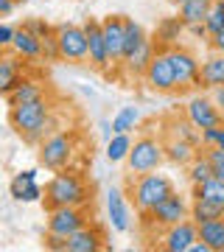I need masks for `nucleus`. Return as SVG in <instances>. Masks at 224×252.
Segmentation results:
<instances>
[{
	"mask_svg": "<svg viewBox=\"0 0 224 252\" xmlns=\"http://www.w3.org/2000/svg\"><path fill=\"white\" fill-rule=\"evenodd\" d=\"M9 126L28 146H39L54 129V112L48 98H36L20 107H9Z\"/></svg>",
	"mask_w": 224,
	"mask_h": 252,
	"instance_id": "f257e3e1",
	"label": "nucleus"
},
{
	"mask_svg": "<svg viewBox=\"0 0 224 252\" xmlns=\"http://www.w3.org/2000/svg\"><path fill=\"white\" fill-rule=\"evenodd\" d=\"M90 199H93V190H90L87 180L76 171H54V177L48 180L45 185V196H42V205L45 210H54V207H64V205H79V207H87Z\"/></svg>",
	"mask_w": 224,
	"mask_h": 252,
	"instance_id": "f03ea898",
	"label": "nucleus"
},
{
	"mask_svg": "<svg viewBox=\"0 0 224 252\" xmlns=\"http://www.w3.org/2000/svg\"><path fill=\"white\" fill-rule=\"evenodd\" d=\"M174 190L177 188H174L171 177H165V174H160V171L129 177V182H126V196H129V202L134 205V210H137L140 216H146L152 207H157L162 199L168 196V193H174Z\"/></svg>",
	"mask_w": 224,
	"mask_h": 252,
	"instance_id": "7ed1b4c3",
	"label": "nucleus"
},
{
	"mask_svg": "<svg viewBox=\"0 0 224 252\" xmlns=\"http://www.w3.org/2000/svg\"><path fill=\"white\" fill-rule=\"evenodd\" d=\"M162 162H165V149H162L160 137H154V135L134 137L132 152H129V157H126V171H129V177L160 171Z\"/></svg>",
	"mask_w": 224,
	"mask_h": 252,
	"instance_id": "20e7f679",
	"label": "nucleus"
},
{
	"mask_svg": "<svg viewBox=\"0 0 224 252\" xmlns=\"http://www.w3.org/2000/svg\"><path fill=\"white\" fill-rule=\"evenodd\" d=\"M73 135L70 132H51L42 143L36 146V160L48 171H62L73 160Z\"/></svg>",
	"mask_w": 224,
	"mask_h": 252,
	"instance_id": "39448f33",
	"label": "nucleus"
},
{
	"mask_svg": "<svg viewBox=\"0 0 224 252\" xmlns=\"http://www.w3.org/2000/svg\"><path fill=\"white\" fill-rule=\"evenodd\" d=\"M168 62L174 67V76H177V90H202L199 87V70H202V59H199L191 48L185 45H171L168 51Z\"/></svg>",
	"mask_w": 224,
	"mask_h": 252,
	"instance_id": "423d86ee",
	"label": "nucleus"
},
{
	"mask_svg": "<svg viewBox=\"0 0 224 252\" xmlns=\"http://www.w3.org/2000/svg\"><path fill=\"white\" fill-rule=\"evenodd\" d=\"M182 219H191V199L185 196V193L174 190V193H168V196L162 199L157 207H152V210L146 213L143 224L165 230V227L177 224V221H182Z\"/></svg>",
	"mask_w": 224,
	"mask_h": 252,
	"instance_id": "0eeeda50",
	"label": "nucleus"
},
{
	"mask_svg": "<svg viewBox=\"0 0 224 252\" xmlns=\"http://www.w3.org/2000/svg\"><path fill=\"white\" fill-rule=\"evenodd\" d=\"M56 39H59L62 62H70V64L87 62V31H84V26L59 23V26H56Z\"/></svg>",
	"mask_w": 224,
	"mask_h": 252,
	"instance_id": "6e6552de",
	"label": "nucleus"
},
{
	"mask_svg": "<svg viewBox=\"0 0 224 252\" xmlns=\"http://www.w3.org/2000/svg\"><path fill=\"white\" fill-rule=\"evenodd\" d=\"M143 84L152 93H160V95L177 93V76H174V67H171L165 51H157V54H154L149 70L143 73Z\"/></svg>",
	"mask_w": 224,
	"mask_h": 252,
	"instance_id": "1a4fd4ad",
	"label": "nucleus"
},
{
	"mask_svg": "<svg viewBox=\"0 0 224 252\" xmlns=\"http://www.w3.org/2000/svg\"><path fill=\"white\" fill-rule=\"evenodd\" d=\"M196 238H199V224L193 219H182V221H177V224H171L162 230L157 247L165 252H188Z\"/></svg>",
	"mask_w": 224,
	"mask_h": 252,
	"instance_id": "9d476101",
	"label": "nucleus"
},
{
	"mask_svg": "<svg viewBox=\"0 0 224 252\" xmlns=\"http://www.w3.org/2000/svg\"><path fill=\"white\" fill-rule=\"evenodd\" d=\"M90 224V213L87 207L79 205H64V207H54L48 210V230L59 235H73L76 230Z\"/></svg>",
	"mask_w": 224,
	"mask_h": 252,
	"instance_id": "9b49d317",
	"label": "nucleus"
},
{
	"mask_svg": "<svg viewBox=\"0 0 224 252\" xmlns=\"http://www.w3.org/2000/svg\"><path fill=\"white\" fill-rule=\"evenodd\" d=\"M81 26L87 31V64L96 67V70H107L109 64H112V59H109V51H107V39H104L101 20L87 17Z\"/></svg>",
	"mask_w": 224,
	"mask_h": 252,
	"instance_id": "f8f14e48",
	"label": "nucleus"
},
{
	"mask_svg": "<svg viewBox=\"0 0 224 252\" xmlns=\"http://www.w3.org/2000/svg\"><path fill=\"white\" fill-rule=\"evenodd\" d=\"M185 115H188V121L196 126V129H210V126L224 124V112L213 104L210 95H202V93H196L193 98H188Z\"/></svg>",
	"mask_w": 224,
	"mask_h": 252,
	"instance_id": "ddd939ff",
	"label": "nucleus"
},
{
	"mask_svg": "<svg viewBox=\"0 0 224 252\" xmlns=\"http://www.w3.org/2000/svg\"><path fill=\"white\" fill-rule=\"evenodd\" d=\"M107 216H109V227L115 233H129L132 230V207H129V196L121 188L107 190Z\"/></svg>",
	"mask_w": 224,
	"mask_h": 252,
	"instance_id": "4468645a",
	"label": "nucleus"
},
{
	"mask_svg": "<svg viewBox=\"0 0 224 252\" xmlns=\"http://www.w3.org/2000/svg\"><path fill=\"white\" fill-rule=\"evenodd\" d=\"M9 193H11L14 202H23V205L42 202L45 188L36 182V168H26V171H20L17 177L9 182Z\"/></svg>",
	"mask_w": 224,
	"mask_h": 252,
	"instance_id": "2eb2a0df",
	"label": "nucleus"
},
{
	"mask_svg": "<svg viewBox=\"0 0 224 252\" xmlns=\"http://www.w3.org/2000/svg\"><path fill=\"white\" fill-rule=\"evenodd\" d=\"M101 28H104V39H107V51L112 64L124 62V34H126V17L124 14H109V17L101 20Z\"/></svg>",
	"mask_w": 224,
	"mask_h": 252,
	"instance_id": "dca6fc26",
	"label": "nucleus"
},
{
	"mask_svg": "<svg viewBox=\"0 0 224 252\" xmlns=\"http://www.w3.org/2000/svg\"><path fill=\"white\" fill-rule=\"evenodd\" d=\"M104 241H107L104 227L90 221L87 227H81L73 235H67V252H98L104 250Z\"/></svg>",
	"mask_w": 224,
	"mask_h": 252,
	"instance_id": "f3484780",
	"label": "nucleus"
},
{
	"mask_svg": "<svg viewBox=\"0 0 224 252\" xmlns=\"http://www.w3.org/2000/svg\"><path fill=\"white\" fill-rule=\"evenodd\" d=\"M23 79V59L11 51L0 54V95L6 98Z\"/></svg>",
	"mask_w": 224,
	"mask_h": 252,
	"instance_id": "a211bd4d",
	"label": "nucleus"
},
{
	"mask_svg": "<svg viewBox=\"0 0 224 252\" xmlns=\"http://www.w3.org/2000/svg\"><path fill=\"white\" fill-rule=\"evenodd\" d=\"M188 28H185V23L177 17H162L160 23H157V28H154V45H157V51H168L171 45H179V39H182V34H185Z\"/></svg>",
	"mask_w": 224,
	"mask_h": 252,
	"instance_id": "6ab92c4d",
	"label": "nucleus"
},
{
	"mask_svg": "<svg viewBox=\"0 0 224 252\" xmlns=\"http://www.w3.org/2000/svg\"><path fill=\"white\" fill-rule=\"evenodd\" d=\"M224 84V54L210 51L202 59V70H199V87L202 90H213Z\"/></svg>",
	"mask_w": 224,
	"mask_h": 252,
	"instance_id": "aec40b11",
	"label": "nucleus"
},
{
	"mask_svg": "<svg viewBox=\"0 0 224 252\" xmlns=\"http://www.w3.org/2000/svg\"><path fill=\"white\" fill-rule=\"evenodd\" d=\"M162 149H165V162L188 168L202 146H193V143H188V140H179V137H171L168 135L165 140H162Z\"/></svg>",
	"mask_w": 224,
	"mask_h": 252,
	"instance_id": "412c9836",
	"label": "nucleus"
},
{
	"mask_svg": "<svg viewBox=\"0 0 224 252\" xmlns=\"http://www.w3.org/2000/svg\"><path fill=\"white\" fill-rule=\"evenodd\" d=\"M11 54H17L23 62L42 59V39H39L36 34H31L28 28H17L14 42H11Z\"/></svg>",
	"mask_w": 224,
	"mask_h": 252,
	"instance_id": "4be33fe9",
	"label": "nucleus"
},
{
	"mask_svg": "<svg viewBox=\"0 0 224 252\" xmlns=\"http://www.w3.org/2000/svg\"><path fill=\"white\" fill-rule=\"evenodd\" d=\"M36 98H45V84L36 81V79H26V76H23L17 87L6 95L9 107H20V104H28V101H36Z\"/></svg>",
	"mask_w": 224,
	"mask_h": 252,
	"instance_id": "5701e85b",
	"label": "nucleus"
},
{
	"mask_svg": "<svg viewBox=\"0 0 224 252\" xmlns=\"http://www.w3.org/2000/svg\"><path fill=\"white\" fill-rule=\"evenodd\" d=\"M154 54H157L154 39H146L143 45L137 48L129 59H124V64H121V67H126V73H129V76H140V79H143V73L149 70V64H152Z\"/></svg>",
	"mask_w": 224,
	"mask_h": 252,
	"instance_id": "b1692460",
	"label": "nucleus"
},
{
	"mask_svg": "<svg viewBox=\"0 0 224 252\" xmlns=\"http://www.w3.org/2000/svg\"><path fill=\"white\" fill-rule=\"evenodd\" d=\"M171 137H179V140H188V143L193 146H202V129H196V126L188 121V115H182V118H171L168 121V129H165Z\"/></svg>",
	"mask_w": 224,
	"mask_h": 252,
	"instance_id": "393cba45",
	"label": "nucleus"
},
{
	"mask_svg": "<svg viewBox=\"0 0 224 252\" xmlns=\"http://www.w3.org/2000/svg\"><path fill=\"white\" fill-rule=\"evenodd\" d=\"M132 135L129 132H112L107 140V160L109 162H126L129 152H132Z\"/></svg>",
	"mask_w": 224,
	"mask_h": 252,
	"instance_id": "a878e982",
	"label": "nucleus"
},
{
	"mask_svg": "<svg viewBox=\"0 0 224 252\" xmlns=\"http://www.w3.org/2000/svg\"><path fill=\"white\" fill-rule=\"evenodd\" d=\"M199 238L210 244L213 252H224V216L202 221V224H199Z\"/></svg>",
	"mask_w": 224,
	"mask_h": 252,
	"instance_id": "bb28decb",
	"label": "nucleus"
},
{
	"mask_svg": "<svg viewBox=\"0 0 224 252\" xmlns=\"http://www.w3.org/2000/svg\"><path fill=\"white\" fill-rule=\"evenodd\" d=\"M213 6V0H185V3H179V20L185 23V26H193V23H205L207 11Z\"/></svg>",
	"mask_w": 224,
	"mask_h": 252,
	"instance_id": "cd10ccee",
	"label": "nucleus"
},
{
	"mask_svg": "<svg viewBox=\"0 0 224 252\" xmlns=\"http://www.w3.org/2000/svg\"><path fill=\"white\" fill-rule=\"evenodd\" d=\"M191 199H207V202H216V205L224 207V180L213 177V180H207V182L191 185Z\"/></svg>",
	"mask_w": 224,
	"mask_h": 252,
	"instance_id": "c85d7f7f",
	"label": "nucleus"
},
{
	"mask_svg": "<svg viewBox=\"0 0 224 252\" xmlns=\"http://www.w3.org/2000/svg\"><path fill=\"white\" fill-rule=\"evenodd\" d=\"M137 126H140V109L137 107H121L115 112V118H112L109 129H112V132H129V135H132Z\"/></svg>",
	"mask_w": 224,
	"mask_h": 252,
	"instance_id": "c756f323",
	"label": "nucleus"
},
{
	"mask_svg": "<svg viewBox=\"0 0 224 252\" xmlns=\"http://www.w3.org/2000/svg\"><path fill=\"white\" fill-rule=\"evenodd\" d=\"M146 39H149V36H146L143 26H140V23H134L132 17H126V34H124V59H129V56H132L134 51H137V48L143 45ZM121 64H124V62H121Z\"/></svg>",
	"mask_w": 224,
	"mask_h": 252,
	"instance_id": "7c9ffc66",
	"label": "nucleus"
},
{
	"mask_svg": "<svg viewBox=\"0 0 224 252\" xmlns=\"http://www.w3.org/2000/svg\"><path fill=\"white\" fill-rule=\"evenodd\" d=\"M224 216V207L216 205V202H207V199H191V219L202 224V221H210V219Z\"/></svg>",
	"mask_w": 224,
	"mask_h": 252,
	"instance_id": "2f4dec72",
	"label": "nucleus"
},
{
	"mask_svg": "<svg viewBox=\"0 0 224 252\" xmlns=\"http://www.w3.org/2000/svg\"><path fill=\"white\" fill-rule=\"evenodd\" d=\"M213 165H210V160L205 157V152H199L196 157H193V162L188 165V182L191 185H199V182H207L213 180Z\"/></svg>",
	"mask_w": 224,
	"mask_h": 252,
	"instance_id": "473e14b6",
	"label": "nucleus"
},
{
	"mask_svg": "<svg viewBox=\"0 0 224 252\" xmlns=\"http://www.w3.org/2000/svg\"><path fill=\"white\" fill-rule=\"evenodd\" d=\"M205 28L210 36L224 31V0H213V6H210V11H207V17H205Z\"/></svg>",
	"mask_w": 224,
	"mask_h": 252,
	"instance_id": "72a5a7b5",
	"label": "nucleus"
},
{
	"mask_svg": "<svg viewBox=\"0 0 224 252\" xmlns=\"http://www.w3.org/2000/svg\"><path fill=\"white\" fill-rule=\"evenodd\" d=\"M202 152H205V157L213 165V174L219 180H224V149L222 146H202Z\"/></svg>",
	"mask_w": 224,
	"mask_h": 252,
	"instance_id": "f704fd0d",
	"label": "nucleus"
},
{
	"mask_svg": "<svg viewBox=\"0 0 224 252\" xmlns=\"http://www.w3.org/2000/svg\"><path fill=\"white\" fill-rule=\"evenodd\" d=\"M42 62H62V51H59V39L56 31L42 39Z\"/></svg>",
	"mask_w": 224,
	"mask_h": 252,
	"instance_id": "c9c22d12",
	"label": "nucleus"
},
{
	"mask_svg": "<svg viewBox=\"0 0 224 252\" xmlns=\"http://www.w3.org/2000/svg\"><path fill=\"white\" fill-rule=\"evenodd\" d=\"M42 247H45V250H51V252H67V235H59V233L45 230Z\"/></svg>",
	"mask_w": 224,
	"mask_h": 252,
	"instance_id": "e433bc0d",
	"label": "nucleus"
},
{
	"mask_svg": "<svg viewBox=\"0 0 224 252\" xmlns=\"http://www.w3.org/2000/svg\"><path fill=\"white\" fill-rule=\"evenodd\" d=\"M202 146H222L224 149V124L202 129Z\"/></svg>",
	"mask_w": 224,
	"mask_h": 252,
	"instance_id": "4c0bfd02",
	"label": "nucleus"
},
{
	"mask_svg": "<svg viewBox=\"0 0 224 252\" xmlns=\"http://www.w3.org/2000/svg\"><path fill=\"white\" fill-rule=\"evenodd\" d=\"M23 28H28V31H31V34H36L39 36V39H45V36L48 34H54L56 31V26H51V23H45V20H26V23H23Z\"/></svg>",
	"mask_w": 224,
	"mask_h": 252,
	"instance_id": "58836bf2",
	"label": "nucleus"
},
{
	"mask_svg": "<svg viewBox=\"0 0 224 252\" xmlns=\"http://www.w3.org/2000/svg\"><path fill=\"white\" fill-rule=\"evenodd\" d=\"M14 34H17V28H11V26H6V23H0V54H3V51H11Z\"/></svg>",
	"mask_w": 224,
	"mask_h": 252,
	"instance_id": "ea45409f",
	"label": "nucleus"
},
{
	"mask_svg": "<svg viewBox=\"0 0 224 252\" xmlns=\"http://www.w3.org/2000/svg\"><path fill=\"white\" fill-rule=\"evenodd\" d=\"M185 28H188V34L199 36V39H202V42H207V39H210V34H207L205 23H193V26H185Z\"/></svg>",
	"mask_w": 224,
	"mask_h": 252,
	"instance_id": "a19ab883",
	"label": "nucleus"
},
{
	"mask_svg": "<svg viewBox=\"0 0 224 252\" xmlns=\"http://www.w3.org/2000/svg\"><path fill=\"white\" fill-rule=\"evenodd\" d=\"M207 45H210V51H219V54H224V31H219L216 36H210V39H207Z\"/></svg>",
	"mask_w": 224,
	"mask_h": 252,
	"instance_id": "79ce46f5",
	"label": "nucleus"
},
{
	"mask_svg": "<svg viewBox=\"0 0 224 252\" xmlns=\"http://www.w3.org/2000/svg\"><path fill=\"white\" fill-rule=\"evenodd\" d=\"M207 93H210V98H213L216 107L224 112V84H222V87H213V90H207Z\"/></svg>",
	"mask_w": 224,
	"mask_h": 252,
	"instance_id": "37998d69",
	"label": "nucleus"
},
{
	"mask_svg": "<svg viewBox=\"0 0 224 252\" xmlns=\"http://www.w3.org/2000/svg\"><path fill=\"white\" fill-rule=\"evenodd\" d=\"M14 11V0H0V17H9Z\"/></svg>",
	"mask_w": 224,
	"mask_h": 252,
	"instance_id": "c03bdc74",
	"label": "nucleus"
},
{
	"mask_svg": "<svg viewBox=\"0 0 224 252\" xmlns=\"http://www.w3.org/2000/svg\"><path fill=\"white\" fill-rule=\"evenodd\" d=\"M23 3H26V0H14V6H23Z\"/></svg>",
	"mask_w": 224,
	"mask_h": 252,
	"instance_id": "a18cd8bd",
	"label": "nucleus"
},
{
	"mask_svg": "<svg viewBox=\"0 0 224 252\" xmlns=\"http://www.w3.org/2000/svg\"><path fill=\"white\" fill-rule=\"evenodd\" d=\"M171 3H174V6H179V3H185V0H171Z\"/></svg>",
	"mask_w": 224,
	"mask_h": 252,
	"instance_id": "49530a36",
	"label": "nucleus"
}]
</instances>
